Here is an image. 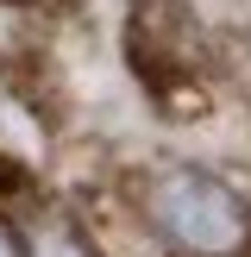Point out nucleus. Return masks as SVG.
Listing matches in <instances>:
<instances>
[{"instance_id":"obj_2","label":"nucleus","mask_w":251,"mask_h":257,"mask_svg":"<svg viewBox=\"0 0 251 257\" xmlns=\"http://www.w3.org/2000/svg\"><path fill=\"white\" fill-rule=\"evenodd\" d=\"M126 69L138 75L151 100L176 119L207 113V88H213V38L201 25V13L188 0H132L126 7Z\"/></svg>"},{"instance_id":"obj_4","label":"nucleus","mask_w":251,"mask_h":257,"mask_svg":"<svg viewBox=\"0 0 251 257\" xmlns=\"http://www.w3.org/2000/svg\"><path fill=\"white\" fill-rule=\"evenodd\" d=\"M7 7H19V13H44V19H50V13H69L75 0H7Z\"/></svg>"},{"instance_id":"obj_6","label":"nucleus","mask_w":251,"mask_h":257,"mask_svg":"<svg viewBox=\"0 0 251 257\" xmlns=\"http://www.w3.org/2000/svg\"><path fill=\"white\" fill-rule=\"evenodd\" d=\"M245 50H251V32H245Z\"/></svg>"},{"instance_id":"obj_1","label":"nucleus","mask_w":251,"mask_h":257,"mask_svg":"<svg viewBox=\"0 0 251 257\" xmlns=\"http://www.w3.org/2000/svg\"><path fill=\"white\" fill-rule=\"evenodd\" d=\"M119 195L157 257H251V195L213 163H145Z\"/></svg>"},{"instance_id":"obj_5","label":"nucleus","mask_w":251,"mask_h":257,"mask_svg":"<svg viewBox=\"0 0 251 257\" xmlns=\"http://www.w3.org/2000/svg\"><path fill=\"white\" fill-rule=\"evenodd\" d=\"M0 257H19V238H13V220L0 213Z\"/></svg>"},{"instance_id":"obj_3","label":"nucleus","mask_w":251,"mask_h":257,"mask_svg":"<svg viewBox=\"0 0 251 257\" xmlns=\"http://www.w3.org/2000/svg\"><path fill=\"white\" fill-rule=\"evenodd\" d=\"M13 220V238H19V257H100L94 232H88L82 207H69V201L44 195V188H19V195L0 207Z\"/></svg>"}]
</instances>
